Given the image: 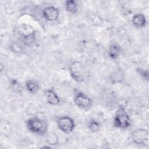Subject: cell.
<instances>
[{"label": "cell", "instance_id": "obj_10", "mask_svg": "<svg viewBox=\"0 0 149 149\" xmlns=\"http://www.w3.org/2000/svg\"><path fill=\"white\" fill-rule=\"evenodd\" d=\"M47 102L52 105H57L60 103V98L56 92L51 88L46 89L44 91Z\"/></svg>", "mask_w": 149, "mask_h": 149}, {"label": "cell", "instance_id": "obj_9", "mask_svg": "<svg viewBox=\"0 0 149 149\" xmlns=\"http://www.w3.org/2000/svg\"><path fill=\"white\" fill-rule=\"evenodd\" d=\"M125 73L120 68L113 69L109 74V80L113 84L122 83L125 80Z\"/></svg>", "mask_w": 149, "mask_h": 149}, {"label": "cell", "instance_id": "obj_18", "mask_svg": "<svg viewBox=\"0 0 149 149\" xmlns=\"http://www.w3.org/2000/svg\"><path fill=\"white\" fill-rule=\"evenodd\" d=\"M10 85L12 89L13 90V91L17 93H20L22 92V86L17 80L12 79L10 81Z\"/></svg>", "mask_w": 149, "mask_h": 149}, {"label": "cell", "instance_id": "obj_2", "mask_svg": "<svg viewBox=\"0 0 149 149\" xmlns=\"http://www.w3.org/2000/svg\"><path fill=\"white\" fill-rule=\"evenodd\" d=\"M70 77L77 83H83L87 78L88 70L86 66L79 61H73L69 66Z\"/></svg>", "mask_w": 149, "mask_h": 149}, {"label": "cell", "instance_id": "obj_8", "mask_svg": "<svg viewBox=\"0 0 149 149\" xmlns=\"http://www.w3.org/2000/svg\"><path fill=\"white\" fill-rule=\"evenodd\" d=\"M44 19L48 22H54L58 20L59 16V10L54 6H48L42 10Z\"/></svg>", "mask_w": 149, "mask_h": 149}, {"label": "cell", "instance_id": "obj_19", "mask_svg": "<svg viewBox=\"0 0 149 149\" xmlns=\"http://www.w3.org/2000/svg\"><path fill=\"white\" fill-rule=\"evenodd\" d=\"M136 72L140 76L141 78L146 80V81H148V70L147 69H144L142 68H137Z\"/></svg>", "mask_w": 149, "mask_h": 149}, {"label": "cell", "instance_id": "obj_5", "mask_svg": "<svg viewBox=\"0 0 149 149\" xmlns=\"http://www.w3.org/2000/svg\"><path fill=\"white\" fill-rule=\"evenodd\" d=\"M133 142L136 145L148 146L149 144V133L144 129H137L134 130L131 134Z\"/></svg>", "mask_w": 149, "mask_h": 149}, {"label": "cell", "instance_id": "obj_15", "mask_svg": "<svg viewBox=\"0 0 149 149\" xmlns=\"http://www.w3.org/2000/svg\"><path fill=\"white\" fill-rule=\"evenodd\" d=\"M46 142L50 146H56L59 143V137L54 132H49L46 136Z\"/></svg>", "mask_w": 149, "mask_h": 149}, {"label": "cell", "instance_id": "obj_13", "mask_svg": "<svg viewBox=\"0 0 149 149\" xmlns=\"http://www.w3.org/2000/svg\"><path fill=\"white\" fill-rule=\"evenodd\" d=\"M122 52L120 47L116 44H111L108 48V55L112 60H115L118 58Z\"/></svg>", "mask_w": 149, "mask_h": 149}, {"label": "cell", "instance_id": "obj_6", "mask_svg": "<svg viewBox=\"0 0 149 149\" xmlns=\"http://www.w3.org/2000/svg\"><path fill=\"white\" fill-rule=\"evenodd\" d=\"M56 124L58 129L66 134L72 133L75 128L74 120L69 116L59 117L56 120Z\"/></svg>", "mask_w": 149, "mask_h": 149}, {"label": "cell", "instance_id": "obj_16", "mask_svg": "<svg viewBox=\"0 0 149 149\" xmlns=\"http://www.w3.org/2000/svg\"><path fill=\"white\" fill-rule=\"evenodd\" d=\"M101 127V123L99 121L92 119L90 120L88 123V128L89 130L93 133H95L98 132Z\"/></svg>", "mask_w": 149, "mask_h": 149}, {"label": "cell", "instance_id": "obj_17", "mask_svg": "<svg viewBox=\"0 0 149 149\" xmlns=\"http://www.w3.org/2000/svg\"><path fill=\"white\" fill-rule=\"evenodd\" d=\"M10 49L12 52L16 54H21L23 52V45L17 42H12L10 45Z\"/></svg>", "mask_w": 149, "mask_h": 149}, {"label": "cell", "instance_id": "obj_12", "mask_svg": "<svg viewBox=\"0 0 149 149\" xmlns=\"http://www.w3.org/2000/svg\"><path fill=\"white\" fill-rule=\"evenodd\" d=\"M25 87L29 93L33 94L37 93L40 90V84L35 79H29L26 81Z\"/></svg>", "mask_w": 149, "mask_h": 149}, {"label": "cell", "instance_id": "obj_3", "mask_svg": "<svg viewBox=\"0 0 149 149\" xmlns=\"http://www.w3.org/2000/svg\"><path fill=\"white\" fill-rule=\"evenodd\" d=\"M17 32L24 45H30L34 43L36 37V31L31 25L23 23L19 26Z\"/></svg>", "mask_w": 149, "mask_h": 149}, {"label": "cell", "instance_id": "obj_14", "mask_svg": "<svg viewBox=\"0 0 149 149\" xmlns=\"http://www.w3.org/2000/svg\"><path fill=\"white\" fill-rule=\"evenodd\" d=\"M78 1L75 0H67L65 2V8L67 12L76 14L78 11Z\"/></svg>", "mask_w": 149, "mask_h": 149}, {"label": "cell", "instance_id": "obj_7", "mask_svg": "<svg viewBox=\"0 0 149 149\" xmlns=\"http://www.w3.org/2000/svg\"><path fill=\"white\" fill-rule=\"evenodd\" d=\"M73 100L74 104L76 107L83 109H89L93 104L91 98L87 95L79 91L74 93Z\"/></svg>", "mask_w": 149, "mask_h": 149}, {"label": "cell", "instance_id": "obj_1", "mask_svg": "<svg viewBox=\"0 0 149 149\" xmlns=\"http://www.w3.org/2000/svg\"><path fill=\"white\" fill-rule=\"evenodd\" d=\"M26 126L29 132L36 135H44L48 130L47 122L36 116L28 119L26 121Z\"/></svg>", "mask_w": 149, "mask_h": 149}, {"label": "cell", "instance_id": "obj_11", "mask_svg": "<svg viewBox=\"0 0 149 149\" xmlns=\"http://www.w3.org/2000/svg\"><path fill=\"white\" fill-rule=\"evenodd\" d=\"M132 22L134 26L137 28H143L147 24V19L146 16L141 13H136L132 17Z\"/></svg>", "mask_w": 149, "mask_h": 149}, {"label": "cell", "instance_id": "obj_4", "mask_svg": "<svg viewBox=\"0 0 149 149\" xmlns=\"http://www.w3.org/2000/svg\"><path fill=\"white\" fill-rule=\"evenodd\" d=\"M113 125L115 127L120 129H126L130 127V118L124 106L120 105L116 111Z\"/></svg>", "mask_w": 149, "mask_h": 149}]
</instances>
